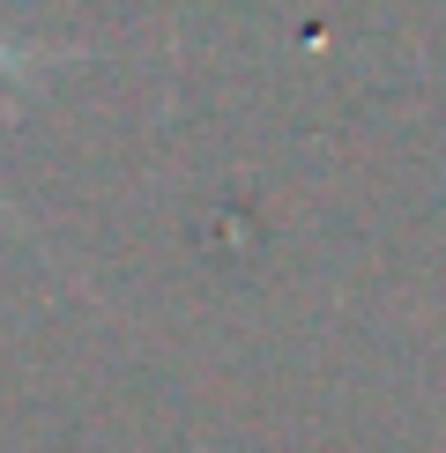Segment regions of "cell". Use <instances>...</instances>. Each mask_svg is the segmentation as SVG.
Returning a JSON list of instances; mask_svg holds the SVG:
<instances>
[{
    "label": "cell",
    "mask_w": 446,
    "mask_h": 453,
    "mask_svg": "<svg viewBox=\"0 0 446 453\" xmlns=\"http://www.w3.org/2000/svg\"><path fill=\"white\" fill-rule=\"evenodd\" d=\"M23 60H30V52H23V45H8V37H0V67H23Z\"/></svg>",
    "instance_id": "1"
}]
</instances>
